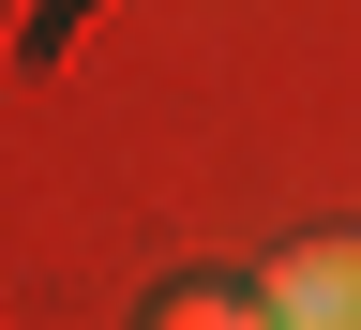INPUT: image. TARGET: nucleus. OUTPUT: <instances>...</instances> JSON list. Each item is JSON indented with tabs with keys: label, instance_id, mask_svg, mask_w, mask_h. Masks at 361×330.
<instances>
[{
	"label": "nucleus",
	"instance_id": "1",
	"mask_svg": "<svg viewBox=\"0 0 361 330\" xmlns=\"http://www.w3.org/2000/svg\"><path fill=\"white\" fill-rule=\"evenodd\" d=\"M256 300H271V330H361V241H286L256 270Z\"/></svg>",
	"mask_w": 361,
	"mask_h": 330
},
{
	"label": "nucleus",
	"instance_id": "2",
	"mask_svg": "<svg viewBox=\"0 0 361 330\" xmlns=\"http://www.w3.org/2000/svg\"><path fill=\"white\" fill-rule=\"evenodd\" d=\"M151 330H271V300H256V286H180Z\"/></svg>",
	"mask_w": 361,
	"mask_h": 330
}]
</instances>
